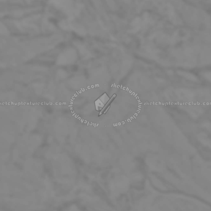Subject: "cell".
<instances>
[{
  "label": "cell",
  "instance_id": "obj_1",
  "mask_svg": "<svg viewBox=\"0 0 211 211\" xmlns=\"http://www.w3.org/2000/svg\"><path fill=\"white\" fill-rule=\"evenodd\" d=\"M110 100L107 95L104 93L102 96H101L96 101H95V107L98 111H101L107 103Z\"/></svg>",
  "mask_w": 211,
  "mask_h": 211
},
{
  "label": "cell",
  "instance_id": "obj_2",
  "mask_svg": "<svg viewBox=\"0 0 211 211\" xmlns=\"http://www.w3.org/2000/svg\"><path fill=\"white\" fill-rule=\"evenodd\" d=\"M116 97V95H113V96L111 98H110V100H109V101L107 103V104L105 105V106L103 107V109L100 111V114H99V116H100L101 114H103V113H104V110H105V108H106V106H107V109H106V111H107V109L109 108V107H110V105H111V103L112 102V101L114 100V99Z\"/></svg>",
  "mask_w": 211,
  "mask_h": 211
}]
</instances>
